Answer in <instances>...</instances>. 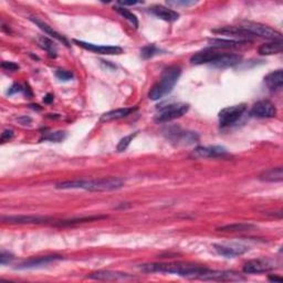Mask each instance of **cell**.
<instances>
[{
    "label": "cell",
    "mask_w": 283,
    "mask_h": 283,
    "mask_svg": "<svg viewBox=\"0 0 283 283\" xmlns=\"http://www.w3.org/2000/svg\"><path fill=\"white\" fill-rule=\"evenodd\" d=\"M220 55V52L215 49H204L201 51H198L190 58V62L192 64L199 65V64H211Z\"/></svg>",
    "instance_id": "2e32d148"
},
{
    "label": "cell",
    "mask_w": 283,
    "mask_h": 283,
    "mask_svg": "<svg viewBox=\"0 0 283 283\" xmlns=\"http://www.w3.org/2000/svg\"><path fill=\"white\" fill-rule=\"evenodd\" d=\"M201 280H212V281H239L244 280V278L238 273L233 271H215L209 270L207 271Z\"/></svg>",
    "instance_id": "9a60e30c"
},
{
    "label": "cell",
    "mask_w": 283,
    "mask_h": 283,
    "mask_svg": "<svg viewBox=\"0 0 283 283\" xmlns=\"http://www.w3.org/2000/svg\"><path fill=\"white\" fill-rule=\"evenodd\" d=\"M13 136H15V132L12 130H4L1 134V143H6L12 140Z\"/></svg>",
    "instance_id": "d590c367"
},
{
    "label": "cell",
    "mask_w": 283,
    "mask_h": 283,
    "mask_svg": "<svg viewBox=\"0 0 283 283\" xmlns=\"http://www.w3.org/2000/svg\"><path fill=\"white\" fill-rule=\"evenodd\" d=\"M261 55H272L282 52V41H273L262 45L258 50Z\"/></svg>",
    "instance_id": "484cf974"
},
{
    "label": "cell",
    "mask_w": 283,
    "mask_h": 283,
    "mask_svg": "<svg viewBox=\"0 0 283 283\" xmlns=\"http://www.w3.org/2000/svg\"><path fill=\"white\" fill-rule=\"evenodd\" d=\"M167 139L172 142H175L177 144H184V145H190L194 144L198 141V135L194 132H186L182 131L181 129H171L167 131Z\"/></svg>",
    "instance_id": "ba28073f"
},
{
    "label": "cell",
    "mask_w": 283,
    "mask_h": 283,
    "mask_svg": "<svg viewBox=\"0 0 283 283\" xmlns=\"http://www.w3.org/2000/svg\"><path fill=\"white\" fill-rule=\"evenodd\" d=\"M89 279L93 280H103V281H126V280H134L135 278L127 273L114 272V271H97L93 272L88 276Z\"/></svg>",
    "instance_id": "7c38bea8"
},
{
    "label": "cell",
    "mask_w": 283,
    "mask_h": 283,
    "mask_svg": "<svg viewBox=\"0 0 283 283\" xmlns=\"http://www.w3.org/2000/svg\"><path fill=\"white\" fill-rule=\"evenodd\" d=\"M62 257L61 256H45V257H38L34 259H29V260L21 263L20 266H18L17 269H34L41 266H46L48 263H51L56 260H61Z\"/></svg>",
    "instance_id": "d6986e66"
},
{
    "label": "cell",
    "mask_w": 283,
    "mask_h": 283,
    "mask_svg": "<svg viewBox=\"0 0 283 283\" xmlns=\"http://www.w3.org/2000/svg\"><path fill=\"white\" fill-rule=\"evenodd\" d=\"M256 228V226L252 224H246V223H240V224H231L221 226V227L217 228L218 231H224V233H242V231H249Z\"/></svg>",
    "instance_id": "4316f807"
},
{
    "label": "cell",
    "mask_w": 283,
    "mask_h": 283,
    "mask_svg": "<svg viewBox=\"0 0 283 283\" xmlns=\"http://www.w3.org/2000/svg\"><path fill=\"white\" fill-rule=\"evenodd\" d=\"M73 42L83 49L91 51V52H94V53H98V54L112 55V54H121L122 52H123V49L116 46H97V45L89 44V42H84L81 40H73Z\"/></svg>",
    "instance_id": "9c48e42d"
},
{
    "label": "cell",
    "mask_w": 283,
    "mask_h": 283,
    "mask_svg": "<svg viewBox=\"0 0 283 283\" xmlns=\"http://www.w3.org/2000/svg\"><path fill=\"white\" fill-rule=\"evenodd\" d=\"M269 280L272 282H282V278L277 276H269Z\"/></svg>",
    "instance_id": "60d3db41"
},
{
    "label": "cell",
    "mask_w": 283,
    "mask_h": 283,
    "mask_svg": "<svg viewBox=\"0 0 283 283\" xmlns=\"http://www.w3.org/2000/svg\"><path fill=\"white\" fill-rule=\"evenodd\" d=\"M30 20L32 21V22H35L36 25L40 28V29L42 30V31H45V34H47L48 36H50V37H52L53 39H55V40H58L59 42H62V44L64 45V46H67V47H70V44H69V41L65 39V38L62 36V35H60L59 32H56L55 30H53V28H51L50 26H48L47 25V23H45V22H42V21H40L39 19H35V18H30Z\"/></svg>",
    "instance_id": "cb8c5ba5"
},
{
    "label": "cell",
    "mask_w": 283,
    "mask_h": 283,
    "mask_svg": "<svg viewBox=\"0 0 283 283\" xmlns=\"http://www.w3.org/2000/svg\"><path fill=\"white\" fill-rule=\"evenodd\" d=\"M13 259L12 254H10L9 252L6 251H1V254H0V263H1L2 266L6 265V263H9Z\"/></svg>",
    "instance_id": "8d00e7d4"
},
{
    "label": "cell",
    "mask_w": 283,
    "mask_h": 283,
    "mask_svg": "<svg viewBox=\"0 0 283 283\" xmlns=\"http://www.w3.org/2000/svg\"><path fill=\"white\" fill-rule=\"evenodd\" d=\"M3 223L18 224V225H39L49 223L51 220L48 217L44 216H8L2 217Z\"/></svg>",
    "instance_id": "8fae6325"
},
{
    "label": "cell",
    "mask_w": 283,
    "mask_h": 283,
    "mask_svg": "<svg viewBox=\"0 0 283 283\" xmlns=\"http://www.w3.org/2000/svg\"><path fill=\"white\" fill-rule=\"evenodd\" d=\"M188 110H189V105L185 103H174L160 108L155 115V121L157 123H165V122L176 120L185 115Z\"/></svg>",
    "instance_id": "277c9868"
},
{
    "label": "cell",
    "mask_w": 283,
    "mask_h": 283,
    "mask_svg": "<svg viewBox=\"0 0 283 283\" xmlns=\"http://www.w3.org/2000/svg\"><path fill=\"white\" fill-rule=\"evenodd\" d=\"M212 31H214L215 34L239 38V39L242 41H248V39H252V38H254L252 34H250L249 31L243 29L241 27H223L218 28V29H214Z\"/></svg>",
    "instance_id": "e0dca14e"
},
{
    "label": "cell",
    "mask_w": 283,
    "mask_h": 283,
    "mask_svg": "<svg viewBox=\"0 0 283 283\" xmlns=\"http://www.w3.org/2000/svg\"><path fill=\"white\" fill-rule=\"evenodd\" d=\"M134 111H136V107H124V108H117V110H113L110 112L104 113L101 116V122H110L114 120L124 119V117L129 116Z\"/></svg>",
    "instance_id": "7402d4cb"
},
{
    "label": "cell",
    "mask_w": 283,
    "mask_h": 283,
    "mask_svg": "<svg viewBox=\"0 0 283 283\" xmlns=\"http://www.w3.org/2000/svg\"><path fill=\"white\" fill-rule=\"evenodd\" d=\"M265 82L271 91H279L283 86V72L282 70H277L271 72L265 78Z\"/></svg>",
    "instance_id": "603a6c76"
},
{
    "label": "cell",
    "mask_w": 283,
    "mask_h": 283,
    "mask_svg": "<svg viewBox=\"0 0 283 283\" xmlns=\"http://www.w3.org/2000/svg\"><path fill=\"white\" fill-rule=\"evenodd\" d=\"M124 182L119 178H103L94 181H65L55 185L56 189H84L90 191H111L120 189Z\"/></svg>",
    "instance_id": "7a4b0ae2"
},
{
    "label": "cell",
    "mask_w": 283,
    "mask_h": 283,
    "mask_svg": "<svg viewBox=\"0 0 283 283\" xmlns=\"http://www.w3.org/2000/svg\"><path fill=\"white\" fill-rule=\"evenodd\" d=\"M55 77L58 78L60 81L67 82V81H70V80L73 79V73L70 72V71H67V70L59 69V70L55 71Z\"/></svg>",
    "instance_id": "836d02e7"
},
{
    "label": "cell",
    "mask_w": 283,
    "mask_h": 283,
    "mask_svg": "<svg viewBox=\"0 0 283 283\" xmlns=\"http://www.w3.org/2000/svg\"><path fill=\"white\" fill-rule=\"evenodd\" d=\"M242 56L235 53H220V55L211 64L216 68L225 69L235 67L238 63L241 62Z\"/></svg>",
    "instance_id": "ac0fdd59"
},
{
    "label": "cell",
    "mask_w": 283,
    "mask_h": 283,
    "mask_svg": "<svg viewBox=\"0 0 283 283\" xmlns=\"http://www.w3.org/2000/svg\"><path fill=\"white\" fill-rule=\"evenodd\" d=\"M250 115L258 119H271L277 115V108L269 100H261L254 103L250 110Z\"/></svg>",
    "instance_id": "52a82bcc"
},
{
    "label": "cell",
    "mask_w": 283,
    "mask_h": 283,
    "mask_svg": "<svg viewBox=\"0 0 283 283\" xmlns=\"http://www.w3.org/2000/svg\"><path fill=\"white\" fill-rule=\"evenodd\" d=\"M247 110L246 104H238L234 106H228L219 112V123L220 126H229L237 122L241 115Z\"/></svg>",
    "instance_id": "8992f818"
},
{
    "label": "cell",
    "mask_w": 283,
    "mask_h": 283,
    "mask_svg": "<svg viewBox=\"0 0 283 283\" xmlns=\"http://www.w3.org/2000/svg\"><path fill=\"white\" fill-rule=\"evenodd\" d=\"M214 249L217 253L221 254L226 258H235L248 251L246 246H240V244H214Z\"/></svg>",
    "instance_id": "5bb4252c"
},
{
    "label": "cell",
    "mask_w": 283,
    "mask_h": 283,
    "mask_svg": "<svg viewBox=\"0 0 283 283\" xmlns=\"http://www.w3.org/2000/svg\"><path fill=\"white\" fill-rule=\"evenodd\" d=\"M158 52H159V50L156 48V47H155L154 45H148L141 50V55H142V58H144V59H149V58H152V56H154L155 54H157Z\"/></svg>",
    "instance_id": "d6a6232c"
},
{
    "label": "cell",
    "mask_w": 283,
    "mask_h": 283,
    "mask_svg": "<svg viewBox=\"0 0 283 283\" xmlns=\"http://www.w3.org/2000/svg\"><path fill=\"white\" fill-rule=\"evenodd\" d=\"M2 69L8 70V71H16L19 69V65L16 64L15 62H8V61H4L1 64Z\"/></svg>",
    "instance_id": "74e56055"
},
{
    "label": "cell",
    "mask_w": 283,
    "mask_h": 283,
    "mask_svg": "<svg viewBox=\"0 0 283 283\" xmlns=\"http://www.w3.org/2000/svg\"><path fill=\"white\" fill-rule=\"evenodd\" d=\"M44 101L46 103H51L53 101V95L52 94H47V95L44 97Z\"/></svg>",
    "instance_id": "b9f144b4"
},
{
    "label": "cell",
    "mask_w": 283,
    "mask_h": 283,
    "mask_svg": "<svg viewBox=\"0 0 283 283\" xmlns=\"http://www.w3.org/2000/svg\"><path fill=\"white\" fill-rule=\"evenodd\" d=\"M240 27L249 31L250 34H252L254 37L259 36L262 38H267V39H270V40L282 41L281 32L272 29V28L268 27L266 25H262V23L246 21V22H243Z\"/></svg>",
    "instance_id": "5b68a950"
},
{
    "label": "cell",
    "mask_w": 283,
    "mask_h": 283,
    "mask_svg": "<svg viewBox=\"0 0 283 283\" xmlns=\"http://www.w3.org/2000/svg\"><path fill=\"white\" fill-rule=\"evenodd\" d=\"M136 135H138V132H135V133H132V134L127 135V136H125V138L122 139L116 146L117 152H124V150H126V148L130 146L131 142H133V140L135 139Z\"/></svg>",
    "instance_id": "1f68e13d"
},
{
    "label": "cell",
    "mask_w": 283,
    "mask_h": 283,
    "mask_svg": "<svg viewBox=\"0 0 283 283\" xmlns=\"http://www.w3.org/2000/svg\"><path fill=\"white\" fill-rule=\"evenodd\" d=\"M22 91H23V88L20 86V84L15 83V84H12V86L10 87V89H9L8 94H9V95H12V94L18 93V92H22Z\"/></svg>",
    "instance_id": "f35d334b"
},
{
    "label": "cell",
    "mask_w": 283,
    "mask_h": 283,
    "mask_svg": "<svg viewBox=\"0 0 283 283\" xmlns=\"http://www.w3.org/2000/svg\"><path fill=\"white\" fill-rule=\"evenodd\" d=\"M114 10L116 12H119L120 15L125 18L127 21H129L132 26H133L134 28H138L139 27V20H138V18H136V16L134 15L133 12H131L129 9H126L124 7H115L114 8Z\"/></svg>",
    "instance_id": "f546056e"
},
{
    "label": "cell",
    "mask_w": 283,
    "mask_h": 283,
    "mask_svg": "<svg viewBox=\"0 0 283 283\" xmlns=\"http://www.w3.org/2000/svg\"><path fill=\"white\" fill-rule=\"evenodd\" d=\"M248 41L242 40H228V39H210L209 45L212 49H235L246 46Z\"/></svg>",
    "instance_id": "44dd1931"
},
{
    "label": "cell",
    "mask_w": 283,
    "mask_h": 283,
    "mask_svg": "<svg viewBox=\"0 0 283 283\" xmlns=\"http://www.w3.org/2000/svg\"><path fill=\"white\" fill-rule=\"evenodd\" d=\"M141 270L144 272H162L169 275H177L188 279H202L208 268L183 263H148L141 266Z\"/></svg>",
    "instance_id": "6da1fadb"
},
{
    "label": "cell",
    "mask_w": 283,
    "mask_h": 283,
    "mask_svg": "<svg viewBox=\"0 0 283 283\" xmlns=\"http://www.w3.org/2000/svg\"><path fill=\"white\" fill-rule=\"evenodd\" d=\"M259 179L262 182H269V183H278L282 182L283 179V169L282 167H276V168H270L268 171L263 172Z\"/></svg>",
    "instance_id": "d4e9b609"
},
{
    "label": "cell",
    "mask_w": 283,
    "mask_h": 283,
    "mask_svg": "<svg viewBox=\"0 0 283 283\" xmlns=\"http://www.w3.org/2000/svg\"><path fill=\"white\" fill-rule=\"evenodd\" d=\"M103 218H106L105 216H90V217H83V218H75V219H69V220H63L60 221L56 225L58 226H74V225H79V224H83V223H90V221H94V220H100Z\"/></svg>",
    "instance_id": "f1b7e54d"
},
{
    "label": "cell",
    "mask_w": 283,
    "mask_h": 283,
    "mask_svg": "<svg viewBox=\"0 0 283 283\" xmlns=\"http://www.w3.org/2000/svg\"><path fill=\"white\" fill-rule=\"evenodd\" d=\"M228 155L227 149L221 146H199L192 152V156L197 158H217Z\"/></svg>",
    "instance_id": "30bf717a"
},
{
    "label": "cell",
    "mask_w": 283,
    "mask_h": 283,
    "mask_svg": "<svg viewBox=\"0 0 283 283\" xmlns=\"http://www.w3.org/2000/svg\"><path fill=\"white\" fill-rule=\"evenodd\" d=\"M182 74V69L177 67V65H172L167 69L164 70L160 77L159 81L155 84V86L150 89L148 93L149 100L157 101L159 98L167 95L168 93L173 91L174 87L176 86L179 77Z\"/></svg>",
    "instance_id": "3957f363"
},
{
    "label": "cell",
    "mask_w": 283,
    "mask_h": 283,
    "mask_svg": "<svg viewBox=\"0 0 283 283\" xmlns=\"http://www.w3.org/2000/svg\"><path fill=\"white\" fill-rule=\"evenodd\" d=\"M149 11L152 12L154 16H156L157 18L167 22H174L178 20L179 18V15L176 11H174L172 9L166 8L164 6H153L149 9Z\"/></svg>",
    "instance_id": "ffe728a7"
},
{
    "label": "cell",
    "mask_w": 283,
    "mask_h": 283,
    "mask_svg": "<svg viewBox=\"0 0 283 283\" xmlns=\"http://www.w3.org/2000/svg\"><path fill=\"white\" fill-rule=\"evenodd\" d=\"M17 121L19 122V123L22 124V125H28V124H31V122L32 120L30 119L29 116H20V117H18Z\"/></svg>",
    "instance_id": "ab89813d"
},
{
    "label": "cell",
    "mask_w": 283,
    "mask_h": 283,
    "mask_svg": "<svg viewBox=\"0 0 283 283\" xmlns=\"http://www.w3.org/2000/svg\"><path fill=\"white\" fill-rule=\"evenodd\" d=\"M197 2L196 1H185V0H176V1H167V4L168 6H175V7H181V6H184V7H189V6H192V4H196Z\"/></svg>",
    "instance_id": "e575fe53"
},
{
    "label": "cell",
    "mask_w": 283,
    "mask_h": 283,
    "mask_svg": "<svg viewBox=\"0 0 283 283\" xmlns=\"http://www.w3.org/2000/svg\"><path fill=\"white\" fill-rule=\"evenodd\" d=\"M38 44L42 49L46 50L51 58H55L56 56V47L52 40H50L47 37H40L38 38Z\"/></svg>",
    "instance_id": "83f0119b"
},
{
    "label": "cell",
    "mask_w": 283,
    "mask_h": 283,
    "mask_svg": "<svg viewBox=\"0 0 283 283\" xmlns=\"http://www.w3.org/2000/svg\"><path fill=\"white\" fill-rule=\"evenodd\" d=\"M275 268V266L269 260L265 259H254V260H249L243 265L242 270L244 273H262L270 271Z\"/></svg>",
    "instance_id": "4fadbf2b"
},
{
    "label": "cell",
    "mask_w": 283,
    "mask_h": 283,
    "mask_svg": "<svg viewBox=\"0 0 283 283\" xmlns=\"http://www.w3.org/2000/svg\"><path fill=\"white\" fill-rule=\"evenodd\" d=\"M65 133L62 131H56V132H49L42 136L41 141H50V142H61L65 139Z\"/></svg>",
    "instance_id": "4dcf8cb0"
}]
</instances>
